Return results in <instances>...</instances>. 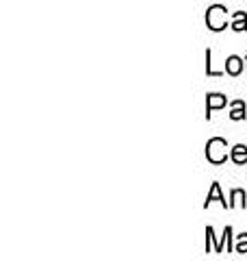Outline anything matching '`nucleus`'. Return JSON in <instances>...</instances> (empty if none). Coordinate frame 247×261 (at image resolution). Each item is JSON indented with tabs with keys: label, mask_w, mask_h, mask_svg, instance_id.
Segmentation results:
<instances>
[{
	"label": "nucleus",
	"mask_w": 247,
	"mask_h": 261,
	"mask_svg": "<svg viewBox=\"0 0 247 261\" xmlns=\"http://www.w3.org/2000/svg\"><path fill=\"white\" fill-rule=\"evenodd\" d=\"M228 144L226 140H221V137H212V140L206 144V157H208L210 163H215V166H219V163H224L228 159Z\"/></svg>",
	"instance_id": "obj_1"
},
{
	"label": "nucleus",
	"mask_w": 247,
	"mask_h": 261,
	"mask_svg": "<svg viewBox=\"0 0 247 261\" xmlns=\"http://www.w3.org/2000/svg\"><path fill=\"white\" fill-rule=\"evenodd\" d=\"M206 24L210 31H224L228 27V11L221 5H212L206 13Z\"/></svg>",
	"instance_id": "obj_2"
},
{
	"label": "nucleus",
	"mask_w": 247,
	"mask_h": 261,
	"mask_svg": "<svg viewBox=\"0 0 247 261\" xmlns=\"http://www.w3.org/2000/svg\"><path fill=\"white\" fill-rule=\"evenodd\" d=\"M226 102H228L226 96H221V94H210L208 100H206V118H210V111L226 107Z\"/></svg>",
	"instance_id": "obj_3"
},
{
	"label": "nucleus",
	"mask_w": 247,
	"mask_h": 261,
	"mask_svg": "<svg viewBox=\"0 0 247 261\" xmlns=\"http://www.w3.org/2000/svg\"><path fill=\"white\" fill-rule=\"evenodd\" d=\"M226 72H228V74H232V76L241 74V72H243V59H241V57H236V55L228 57V59H226Z\"/></svg>",
	"instance_id": "obj_4"
},
{
	"label": "nucleus",
	"mask_w": 247,
	"mask_h": 261,
	"mask_svg": "<svg viewBox=\"0 0 247 261\" xmlns=\"http://www.w3.org/2000/svg\"><path fill=\"white\" fill-rule=\"evenodd\" d=\"M212 200H219L221 205L230 209V202H226V198H224V196H221V187H219V183H212V187H210L208 196H206V207H208Z\"/></svg>",
	"instance_id": "obj_5"
},
{
	"label": "nucleus",
	"mask_w": 247,
	"mask_h": 261,
	"mask_svg": "<svg viewBox=\"0 0 247 261\" xmlns=\"http://www.w3.org/2000/svg\"><path fill=\"white\" fill-rule=\"evenodd\" d=\"M232 161L236 163V166H245L247 163V146H243V144H236L234 148H232Z\"/></svg>",
	"instance_id": "obj_6"
},
{
	"label": "nucleus",
	"mask_w": 247,
	"mask_h": 261,
	"mask_svg": "<svg viewBox=\"0 0 247 261\" xmlns=\"http://www.w3.org/2000/svg\"><path fill=\"white\" fill-rule=\"evenodd\" d=\"M247 116L245 113V102L243 100H234L232 102V111H230V118L232 120H243Z\"/></svg>",
	"instance_id": "obj_7"
},
{
	"label": "nucleus",
	"mask_w": 247,
	"mask_h": 261,
	"mask_svg": "<svg viewBox=\"0 0 247 261\" xmlns=\"http://www.w3.org/2000/svg\"><path fill=\"white\" fill-rule=\"evenodd\" d=\"M232 29H234V31H247V15H245L243 11H236V13H234Z\"/></svg>",
	"instance_id": "obj_8"
},
{
	"label": "nucleus",
	"mask_w": 247,
	"mask_h": 261,
	"mask_svg": "<svg viewBox=\"0 0 247 261\" xmlns=\"http://www.w3.org/2000/svg\"><path fill=\"white\" fill-rule=\"evenodd\" d=\"M230 198H232V202H230V207H236V205L245 207V205H247V202H245V192H243V190H234Z\"/></svg>",
	"instance_id": "obj_9"
},
{
	"label": "nucleus",
	"mask_w": 247,
	"mask_h": 261,
	"mask_svg": "<svg viewBox=\"0 0 247 261\" xmlns=\"http://www.w3.org/2000/svg\"><path fill=\"white\" fill-rule=\"evenodd\" d=\"M234 250L241 252V255H245V252H247V233L238 235V242H236V248Z\"/></svg>",
	"instance_id": "obj_10"
}]
</instances>
